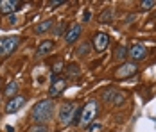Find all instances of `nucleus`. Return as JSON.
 <instances>
[{
    "instance_id": "nucleus-1",
    "label": "nucleus",
    "mask_w": 156,
    "mask_h": 132,
    "mask_svg": "<svg viewBox=\"0 0 156 132\" xmlns=\"http://www.w3.org/2000/svg\"><path fill=\"white\" fill-rule=\"evenodd\" d=\"M52 114H54V102L48 100V98L47 100H40L31 111L32 121L34 123H43V125H45V121H48L52 118Z\"/></svg>"
},
{
    "instance_id": "nucleus-2",
    "label": "nucleus",
    "mask_w": 156,
    "mask_h": 132,
    "mask_svg": "<svg viewBox=\"0 0 156 132\" xmlns=\"http://www.w3.org/2000/svg\"><path fill=\"white\" fill-rule=\"evenodd\" d=\"M79 114H81V109H77V105L72 102H65L59 109V123L61 127H66L70 123L79 125Z\"/></svg>"
},
{
    "instance_id": "nucleus-3",
    "label": "nucleus",
    "mask_w": 156,
    "mask_h": 132,
    "mask_svg": "<svg viewBox=\"0 0 156 132\" xmlns=\"http://www.w3.org/2000/svg\"><path fill=\"white\" fill-rule=\"evenodd\" d=\"M97 113H99V102H97V100H90V102H86L83 107H81L79 125L88 127V125L94 121V118L97 116Z\"/></svg>"
},
{
    "instance_id": "nucleus-4",
    "label": "nucleus",
    "mask_w": 156,
    "mask_h": 132,
    "mask_svg": "<svg viewBox=\"0 0 156 132\" xmlns=\"http://www.w3.org/2000/svg\"><path fill=\"white\" fill-rule=\"evenodd\" d=\"M20 45V38L18 36H5L0 39V57H7L15 52Z\"/></svg>"
},
{
    "instance_id": "nucleus-5",
    "label": "nucleus",
    "mask_w": 156,
    "mask_h": 132,
    "mask_svg": "<svg viewBox=\"0 0 156 132\" xmlns=\"http://www.w3.org/2000/svg\"><path fill=\"white\" fill-rule=\"evenodd\" d=\"M136 70H138V66H136L135 61H124V63L115 70V77H119V79H126V77H129V75H135L136 73Z\"/></svg>"
},
{
    "instance_id": "nucleus-6",
    "label": "nucleus",
    "mask_w": 156,
    "mask_h": 132,
    "mask_svg": "<svg viewBox=\"0 0 156 132\" xmlns=\"http://www.w3.org/2000/svg\"><path fill=\"white\" fill-rule=\"evenodd\" d=\"M23 103H25V96H22V95L11 96V100L5 103V113H7V114H13V113L20 111V109L23 107Z\"/></svg>"
},
{
    "instance_id": "nucleus-7",
    "label": "nucleus",
    "mask_w": 156,
    "mask_h": 132,
    "mask_svg": "<svg viewBox=\"0 0 156 132\" xmlns=\"http://www.w3.org/2000/svg\"><path fill=\"white\" fill-rule=\"evenodd\" d=\"M127 56L133 61H142V59L147 57V48L142 43H135L131 48H127Z\"/></svg>"
},
{
    "instance_id": "nucleus-8",
    "label": "nucleus",
    "mask_w": 156,
    "mask_h": 132,
    "mask_svg": "<svg viewBox=\"0 0 156 132\" xmlns=\"http://www.w3.org/2000/svg\"><path fill=\"white\" fill-rule=\"evenodd\" d=\"M65 88H66L65 79L52 75V84H50V88H48V95H50V96H58L59 93H63V91H65Z\"/></svg>"
},
{
    "instance_id": "nucleus-9",
    "label": "nucleus",
    "mask_w": 156,
    "mask_h": 132,
    "mask_svg": "<svg viewBox=\"0 0 156 132\" xmlns=\"http://www.w3.org/2000/svg\"><path fill=\"white\" fill-rule=\"evenodd\" d=\"M79 36H81V25L72 23V25H68V29L65 32V41L66 43H76L79 39Z\"/></svg>"
},
{
    "instance_id": "nucleus-10",
    "label": "nucleus",
    "mask_w": 156,
    "mask_h": 132,
    "mask_svg": "<svg viewBox=\"0 0 156 132\" xmlns=\"http://www.w3.org/2000/svg\"><path fill=\"white\" fill-rule=\"evenodd\" d=\"M109 43V38L108 34H104V32H97L94 36V48L97 52H104L106 50V46Z\"/></svg>"
},
{
    "instance_id": "nucleus-11",
    "label": "nucleus",
    "mask_w": 156,
    "mask_h": 132,
    "mask_svg": "<svg viewBox=\"0 0 156 132\" xmlns=\"http://www.w3.org/2000/svg\"><path fill=\"white\" fill-rule=\"evenodd\" d=\"M18 7H20V2H16V0H2L0 2V13L2 15H11Z\"/></svg>"
},
{
    "instance_id": "nucleus-12",
    "label": "nucleus",
    "mask_w": 156,
    "mask_h": 132,
    "mask_svg": "<svg viewBox=\"0 0 156 132\" xmlns=\"http://www.w3.org/2000/svg\"><path fill=\"white\" fill-rule=\"evenodd\" d=\"M54 50V41L52 39H45L43 43L38 45V48H36V57H43V56H47Z\"/></svg>"
},
{
    "instance_id": "nucleus-13",
    "label": "nucleus",
    "mask_w": 156,
    "mask_h": 132,
    "mask_svg": "<svg viewBox=\"0 0 156 132\" xmlns=\"http://www.w3.org/2000/svg\"><path fill=\"white\" fill-rule=\"evenodd\" d=\"M52 23H54V20H45V22H41V23H38V25L34 27V32H36V34H43V32H47V30L52 27Z\"/></svg>"
},
{
    "instance_id": "nucleus-14",
    "label": "nucleus",
    "mask_w": 156,
    "mask_h": 132,
    "mask_svg": "<svg viewBox=\"0 0 156 132\" xmlns=\"http://www.w3.org/2000/svg\"><path fill=\"white\" fill-rule=\"evenodd\" d=\"M90 48H92V43H90V41H83V43L76 48V54H77L79 57H83V56H86V54L90 52Z\"/></svg>"
},
{
    "instance_id": "nucleus-15",
    "label": "nucleus",
    "mask_w": 156,
    "mask_h": 132,
    "mask_svg": "<svg viewBox=\"0 0 156 132\" xmlns=\"http://www.w3.org/2000/svg\"><path fill=\"white\" fill-rule=\"evenodd\" d=\"M111 20H113V9H109V7L104 9V11L99 15V22H101V23H109Z\"/></svg>"
},
{
    "instance_id": "nucleus-16",
    "label": "nucleus",
    "mask_w": 156,
    "mask_h": 132,
    "mask_svg": "<svg viewBox=\"0 0 156 132\" xmlns=\"http://www.w3.org/2000/svg\"><path fill=\"white\" fill-rule=\"evenodd\" d=\"M113 57L117 59V61H124L127 57V48L126 46H117V52L113 54Z\"/></svg>"
},
{
    "instance_id": "nucleus-17",
    "label": "nucleus",
    "mask_w": 156,
    "mask_h": 132,
    "mask_svg": "<svg viewBox=\"0 0 156 132\" xmlns=\"http://www.w3.org/2000/svg\"><path fill=\"white\" fill-rule=\"evenodd\" d=\"M18 91V82H15V80H11L7 86H5V95H9V96H15V93Z\"/></svg>"
},
{
    "instance_id": "nucleus-18",
    "label": "nucleus",
    "mask_w": 156,
    "mask_h": 132,
    "mask_svg": "<svg viewBox=\"0 0 156 132\" xmlns=\"http://www.w3.org/2000/svg\"><path fill=\"white\" fill-rule=\"evenodd\" d=\"M27 132H48V127L43 125V123H34L27 129Z\"/></svg>"
},
{
    "instance_id": "nucleus-19",
    "label": "nucleus",
    "mask_w": 156,
    "mask_h": 132,
    "mask_svg": "<svg viewBox=\"0 0 156 132\" xmlns=\"http://www.w3.org/2000/svg\"><path fill=\"white\" fill-rule=\"evenodd\" d=\"M117 93H119V91H113V89H108V91H104L102 98H104L106 102H111V103H113V100H115V96H117Z\"/></svg>"
},
{
    "instance_id": "nucleus-20",
    "label": "nucleus",
    "mask_w": 156,
    "mask_h": 132,
    "mask_svg": "<svg viewBox=\"0 0 156 132\" xmlns=\"http://www.w3.org/2000/svg\"><path fill=\"white\" fill-rule=\"evenodd\" d=\"M154 5H156L154 0H145V2H140V9H145V11H147V9H153Z\"/></svg>"
},
{
    "instance_id": "nucleus-21",
    "label": "nucleus",
    "mask_w": 156,
    "mask_h": 132,
    "mask_svg": "<svg viewBox=\"0 0 156 132\" xmlns=\"http://www.w3.org/2000/svg\"><path fill=\"white\" fill-rule=\"evenodd\" d=\"M65 27H66V22H59V25L54 29V34H56V36H61V34H63V29H65Z\"/></svg>"
},
{
    "instance_id": "nucleus-22",
    "label": "nucleus",
    "mask_w": 156,
    "mask_h": 132,
    "mask_svg": "<svg viewBox=\"0 0 156 132\" xmlns=\"http://www.w3.org/2000/svg\"><path fill=\"white\" fill-rule=\"evenodd\" d=\"M122 102H124V93H122V91H119V93H117V96H115V100H113V103H115V105H120Z\"/></svg>"
},
{
    "instance_id": "nucleus-23",
    "label": "nucleus",
    "mask_w": 156,
    "mask_h": 132,
    "mask_svg": "<svg viewBox=\"0 0 156 132\" xmlns=\"http://www.w3.org/2000/svg\"><path fill=\"white\" fill-rule=\"evenodd\" d=\"M61 70H63V63H61V61H58V63H54V66H52V72H54V73H52V75L59 73Z\"/></svg>"
},
{
    "instance_id": "nucleus-24",
    "label": "nucleus",
    "mask_w": 156,
    "mask_h": 132,
    "mask_svg": "<svg viewBox=\"0 0 156 132\" xmlns=\"http://www.w3.org/2000/svg\"><path fill=\"white\" fill-rule=\"evenodd\" d=\"M65 2L63 0H52V2H48V7L52 9V7H56V5H63Z\"/></svg>"
},
{
    "instance_id": "nucleus-25",
    "label": "nucleus",
    "mask_w": 156,
    "mask_h": 132,
    "mask_svg": "<svg viewBox=\"0 0 156 132\" xmlns=\"http://www.w3.org/2000/svg\"><path fill=\"white\" fill-rule=\"evenodd\" d=\"M68 73H76V75H77L79 73V68H77V66H68Z\"/></svg>"
},
{
    "instance_id": "nucleus-26",
    "label": "nucleus",
    "mask_w": 156,
    "mask_h": 132,
    "mask_svg": "<svg viewBox=\"0 0 156 132\" xmlns=\"http://www.w3.org/2000/svg\"><path fill=\"white\" fill-rule=\"evenodd\" d=\"M83 20H84V22H88V20H90V11H84V15H83Z\"/></svg>"
},
{
    "instance_id": "nucleus-27",
    "label": "nucleus",
    "mask_w": 156,
    "mask_h": 132,
    "mask_svg": "<svg viewBox=\"0 0 156 132\" xmlns=\"http://www.w3.org/2000/svg\"><path fill=\"white\" fill-rule=\"evenodd\" d=\"M7 22H9V23H15V22H16V16L9 15V16H7Z\"/></svg>"
},
{
    "instance_id": "nucleus-28",
    "label": "nucleus",
    "mask_w": 156,
    "mask_h": 132,
    "mask_svg": "<svg viewBox=\"0 0 156 132\" xmlns=\"http://www.w3.org/2000/svg\"><path fill=\"white\" fill-rule=\"evenodd\" d=\"M0 88H2V79H0Z\"/></svg>"
}]
</instances>
